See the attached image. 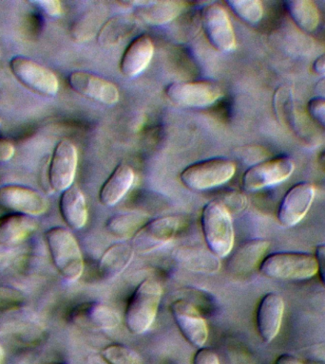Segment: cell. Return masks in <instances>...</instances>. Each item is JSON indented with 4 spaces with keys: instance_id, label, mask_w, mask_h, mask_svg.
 I'll return each instance as SVG.
<instances>
[{
    "instance_id": "6da1fadb",
    "label": "cell",
    "mask_w": 325,
    "mask_h": 364,
    "mask_svg": "<svg viewBox=\"0 0 325 364\" xmlns=\"http://www.w3.org/2000/svg\"><path fill=\"white\" fill-rule=\"evenodd\" d=\"M162 295L161 284L153 279H145L137 286L125 311L128 331L141 335L150 329L155 320Z\"/></svg>"
},
{
    "instance_id": "7a4b0ae2",
    "label": "cell",
    "mask_w": 325,
    "mask_h": 364,
    "mask_svg": "<svg viewBox=\"0 0 325 364\" xmlns=\"http://www.w3.org/2000/svg\"><path fill=\"white\" fill-rule=\"evenodd\" d=\"M201 227L205 243L213 255L218 258L230 255L235 241L232 218L218 199L207 202L202 208Z\"/></svg>"
},
{
    "instance_id": "3957f363",
    "label": "cell",
    "mask_w": 325,
    "mask_h": 364,
    "mask_svg": "<svg viewBox=\"0 0 325 364\" xmlns=\"http://www.w3.org/2000/svg\"><path fill=\"white\" fill-rule=\"evenodd\" d=\"M46 244L57 272L66 280H78L84 272L81 250L73 233L61 227H54L45 233Z\"/></svg>"
},
{
    "instance_id": "277c9868",
    "label": "cell",
    "mask_w": 325,
    "mask_h": 364,
    "mask_svg": "<svg viewBox=\"0 0 325 364\" xmlns=\"http://www.w3.org/2000/svg\"><path fill=\"white\" fill-rule=\"evenodd\" d=\"M259 270L274 280L306 281L318 273V264L315 255L311 253L281 252L265 256Z\"/></svg>"
},
{
    "instance_id": "5b68a950",
    "label": "cell",
    "mask_w": 325,
    "mask_h": 364,
    "mask_svg": "<svg viewBox=\"0 0 325 364\" xmlns=\"http://www.w3.org/2000/svg\"><path fill=\"white\" fill-rule=\"evenodd\" d=\"M236 165L227 159H210L188 165L180 173V181L188 189L205 191L221 186L233 178Z\"/></svg>"
},
{
    "instance_id": "8992f818",
    "label": "cell",
    "mask_w": 325,
    "mask_h": 364,
    "mask_svg": "<svg viewBox=\"0 0 325 364\" xmlns=\"http://www.w3.org/2000/svg\"><path fill=\"white\" fill-rule=\"evenodd\" d=\"M13 75L28 90L41 96L53 97L59 90V82L56 74L34 60L22 55L10 60Z\"/></svg>"
},
{
    "instance_id": "52a82bcc",
    "label": "cell",
    "mask_w": 325,
    "mask_h": 364,
    "mask_svg": "<svg viewBox=\"0 0 325 364\" xmlns=\"http://www.w3.org/2000/svg\"><path fill=\"white\" fill-rule=\"evenodd\" d=\"M295 170L292 159L278 156L252 165L242 176V188L247 192L264 189L282 183L289 178Z\"/></svg>"
},
{
    "instance_id": "ba28073f",
    "label": "cell",
    "mask_w": 325,
    "mask_h": 364,
    "mask_svg": "<svg viewBox=\"0 0 325 364\" xmlns=\"http://www.w3.org/2000/svg\"><path fill=\"white\" fill-rule=\"evenodd\" d=\"M165 94L170 102L179 107L202 108L218 101L222 96V91L213 82H176L165 87Z\"/></svg>"
},
{
    "instance_id": "9c48e42d",
    "label": "cell",
    "mask_w": 325,
    "mask_h": 364,
    "mask_svg": "<svg viewBox=\"0 0 325 364\" xmlns=\"http://www.w3.org/2000/svg\"><path fill=\"white\" fill-rule=\"evenodd\" d=\"M202 24L208 41L221 53L236 48V36L225 9L219 3L205 6L202 11Z\"/></svg>"
},
{
    "instance_id": "30bf717a",
    "label": "cell",
    "mask_w": 325,
    "mask_h": 364,
    "mask_svg": "<svg viewBox=\"0 0 325 364\" xmlns=\"http://www.w3.org/2000/svg\"><path fill=\"white\" fill-rule=\"evenodd\" d=\"M78 153L76 145L68 139H62L54 147L48 166V183L56 192H64L73 186L76 178Z\"/></svg>"
},
{
    "instance_id": "8fae6325",
    "label": "cell",
    "mask_w": 325,
    "mask_h": 364,
    "mask_svg": "<svg viewBox=\"0 0 325 364\" xmlns=\"http://www.w3.org/2000/svg\"><path fill=\"white\" fill-rule=\"evenodd\" d=\"M181 226L177 216H164L150 220L133 237L134 252L148 253L170 243Z\"/></svg>"
},
{
    "instance_id": "7c38bea8",
    "label": "cell",
    "mask_w": 325,
    "mask_h": 364,
    "mask_svg": "<svg viewBox=\"0 0 325 364\" xmlns=\"http://www.w3.org/2000/svg\"><path fill=\"white\" fill-rule=\"evenodd\" d=\"M0 208L33 218L46 213L48 201L33 188L8 184L0 187Z\"/></svg>"
},
{
    "instance_id": "4fadbf2b",
    "label": "cell",
    "mask_w": 325,
    "mask_h": 364,
    "mask_svg": "<svg viewBox=\"0 0 325 364\" xmlns=\"http://www.w3.org/2000/svg\"><path fill=\"white\" fill-rule=\"evenodd\" d=\"M316 196V188L309 182L294 185L282 198L278 210V220L282 226L292 228L307 215Z\"/></svg>"
},
{
    "instance_id": "5bb4252c",
    "label": "cell",
    "mask_w": 325,
    "mask_h": 364,
    "mask_svg": "<svg viewBox=\"0 0 325 364\" xmlns=\"http://www.w3.org/2000/svg\"><path fill=\"white\" fill-rule=\"evenodd\" d=\"M170 313L185 340L193 346L204 347L208 338L207 323L199 310L184 299L170 304Z\"/></svg>"
},
{
    "instance_id": "9a60e30c",
    "label": "cell",
    "mask_w": 325,
    "mask_h": 364,
    "mask_svg": "<svg viewBox=\"0 0 325 364\" xmlns=\"http://www.w3.org/2000/svg\"><path fill=\"white\" fill-rule=\"evenodd\" d=\"M71 90L100 104L113 105L118 102L120 93L116 85L88 71H73L68 76Z\"/></svg>"
},
{
    "instance_id": "2e32d148",
    "label": "cell",
    "mask_w": 325,
    "mask_h": 364,
    "mask_svg": "<svg viewBox=\"0 0 325 364\" xmlns=\"http://www.w3.org/2000/svg\"><path fill=\"white\" fill-rule=\"evenodd\" d=\"M284 314V301L276 292L265 294L257 309L256 324L259 337L269 343L278 336Z\"/></svg>"
},
{
    "instance_id": "e0dca14e",
    "label": "cell",
    "mask_w": 325,
    "mask_h": 364,
    "mask_svg": "<svg viewBox=\"0 0 325 364\" xmlns=\"http://www.w3.org/2000/svg\"><path fill=\"white\" fill-rule=\"evenodd\" d=\"M154 53V45L150 37L142 34L136 37L123 54L120 62V70L128 78H134L150 65Z\"/></svg>"
},
{
    "instance_id": "ac0fdd59",
    "label": "cell",
    "mask_w": 325,
    "mask_h": 364,
    "mask_svg": "<svg viewBox=\"0 0 325 364\" xmlns=\"http://www.w3.org/2000/svg\"><path fill=\"white\" fill-rule=\"evenodd\" d=\"M74 323L93 329L108 330L119 326L121 318L118 312L108 304L85 303L73 313Z\"/></svg>"
},
{
    "instance_id": "d6986e66",
    "label": "cell",
    "mask_w": 325,
    "mask_h": 364,
    "mask_svg": "<svg viewBox=\"0 0 325 364\" xmlns=\"http://www.w3.org/2000/svg\"><path fill=\"white\" fill-rule=\"evenodd\" d=\"M128 4L135 6L137 18L150 26L167 24L185 9L182 1H134Z\"/></svg>"
},
{
    "instance_id": "ffe728a7",
    "label": "cell",
    "mask_w": 325,
    "mask_h": 364,
    "mask_svg": "<svg viewBox=\"0 0 325 364\" xmlns=\"http://www.w3.org/2000/svg\"><path fill=\"white\" fill-rule=\"evenodd\" d=\"M270 242L265 239H253L245 242L231 256L228 269L234 274L244 275L252 272L264 260Z\"/></svg>"
},
{
    "instance_id": "44dd1931",
    "label": "cell",
    "mask_w": 325,
    "mask_h": 364,
    "mask_svg": "<svg viewBox=\"0 0 325 364\" xmlns=\"http://www.w3.org/2000/svg\"><path fill=\"white\" fill-rule=\"evenodd\" d=\"M134 171L130 165H117L99 192V201L105 207H113L130 191L134 182Z\"/></svg>"
},
{
    "instance_id": "7402d4cb",
    "label": "cell",
    "mask_w": 325,
    "mask_h": 364,
    "mask_svg": "<svg viewBox=\"0 0 325 364\" xmlns=\"http://www.w3.org/2000/svg\"><path fill=\"white\" fill-rule=\"evenodd\" d=\"M63 220L73 230H81L88 220V208L84 195L76 185L65 190L59 200Z\"/></svg>"
},
{
    "instance_id": "603a6c76",
    "label": "cell",
    "mask_w": 325,
    "mask_h": 364,
    "mask_svg": "<svg viewBox=\"0 0 325 364\" xmlns=\"http://www.w3.org/2000/svg\"><path fill=\"white\" fill-rule=\"evenodd\" d=\"M38 224L31 216L9 213L0 218V245L19 244L37 230Z\"/></svg>"
},
{
    "instance_id": "cb8c5ba5",
    "label": "cell",
    "mask_w": 325,
    "mask_h": 364,
    "mask_svg": "<svg viewBox=\"0 0 325 364\" xmlns=\"http://www.w3.org/2000/svg\"><path fill=\"white\" fill-rule=\"evenodd\" d=\"M134 250L131 245L116 243L103 253L98 262V272L104 280H110L121 274L133 260Z\"/></svg>"
},
{
    "instance_id": "d4e9b609",
    "label": "cell",
    "mask_w": 325,
    "mask_h": 364,
    "mask_svg": "<svg viewBox=\"0 0 325 364\" xmlns=\"http://www.w3.org/2000/svg\"><path fill=\"white\" fill-rule=\"evenodd\" d=\"M176 261L185 269L194 272L215 273L220 269L221 263L218 257L210 250L199 247H181L175 252Z\"/></svg>"
},
{
    "instance_id": "484cf974",
    "label": "cell",
    "mask_w": 325,
    "mask_h": 364,
    "mask_svg": "<svg viewBox=\"0 0 325 364\" xmlns=\"http://www.w3.org/2000/svg\"><path fill=\"white\" fill-rule=\"evenodd\" d=\"M148 215L142 212L120 213L108 218L107 230L116 238H133L145 223Z\"/></svg>"
},
{
    "instance_id": "4316f807",
    "label": "cell",
    "mask_w": 325,
    "mask_h": 364,
    "mask_svg": "<svg viewBox=\"0 0 325 364\" xmlns=\"http://www.w3.org/2000/svg\"><path fill=\"white\" fill-rule=\"evenodd\" d=\"M284 7L291 18L301 30L312 33L319 27L321 14L316 5L310 0H289Z\"/></svg>"
},
{
    "instance_id": "83f0119b",
    "label": "cell",
    "mask_w": 325,
    "mask_h": 364,
    "mask_svg": "<svg viewBox=\"0 0 325 364\" xmlns=\"http://www.w3.org/2000/svg\"><path fill=\"white\" fill-rule=\"evenodd\" d=\"M273 107L279 122L298 130V116L293 90L288 87H279L273 97Z\"/></svg>"
},
{
    "instance_id": "f1b7e54d",
    "label": "cell",
    "mask_w": 325,
    "mask_h": 364,
    "mask_svg": "<svg viewBox=\"0 0 325 364\" xmlns=\"http://www.w3.org/2000/svg\"><path fill=\"white\" fill-rule=\"evenodd\" d=\"M134 27H135V23L130 17H113L103 26L101 31H99L98 42L108 47L118 44L123 37L130 33Z\"/></svg>"
},
{
    "instance_id": "f546056e",
    "label": "cell",
    "mask_w": 325,
    "mask_h": 364,
    "mask_svg": "<svg viewBox=\"0 0 325 364\" xmlns=\"http://www.w3.org/2000/svg\"><path fill=\"white\" fill-rule=\"evenodd\" d=\"M100 354L107 364H144L141 355L124 344H110Z\"/></svg>"
},
{
    "instance_id": "4dcf8cb0",
    "label": "cell",
    "mask_w": 325,
    "mask_h": 364,
    "mask_svg": "<svg viewBox=\"0 0 325 364\" xmlns=\"http://www.w3.org/2000/svg\"><path fill=\"white\" fill-rule=\"evenodd\" d=\"M227 4L237 16L248 24H257L264 16V6L259 0H230Z\"/></svg>"
},
{
    "instance_id": "1f68e13d",
    "label": "cell",
    "mask_w": 325,
    "mask_h": 364,
    "mask_svg": "<svg viewBox=\"0 0 325 364\" xmlns=\"http://www.w3.org/2000/svg\"><path fill=\"white\" fill-rule=\"evenodd\" d=\"M219 201L224 205L230 215L241 213L247 207V198L241 193L231 192L222 200Z\"/></svg>"
},
{
    "instance_id": "d6a6232c",
    "label": "cell",
    "mask_w": 325,
    "mask_h": 364,
    "mask_svg": "<svg viewBox=\"0 0 325 364\" xmlns=\"http://www.w3.org/2000/svg\"><path fill=\"white\" fill-rule=\"evenodd\" d=\"M30 3L31 5L36 6L43 14H47L48 16L57 17L61 16V3L57 1V0H34V1Z\"/></svg>"
},
{
    "instance_id": "836d02e7",
    "label": "cell",
    "mask_w": 325,
    "mask_h": 364,
    "mask_svg": "<svg viewBox=\"0 0 325 364\" xmlns=\"http://www.w3.org/2000/svg\"><path fill=\"white\" fill-rule=\"evenodd\" d=\"M308 113L316 119L319 124L325 127V99L314 98L311 99L307 104Z\"/></svg>"
},
{
    "instance_id": "e575fe53",
    "label": "cell",
    "mask_w": 325,
    "mask_h": 364,
    "mask_svg": "<svg viewBox=\"0 0 325 364\" xmlns=\"http://www.w3.org/2000/svg\"><path fill=\"white\" fill-rule=\"evenodd\" d=\"M193 364H220V360L214 350L201 347L194 355Z\"/></svg>"
},
{
    "instance_id": "d590c367",
    "label": "cell",
    "mask_w": 325,
    "mask_h": 364,
    "mask_svg": "<svg viewBox=\"0 0 325 364\" xmlns=\"http://www.w3.org/2000/svg\"><path fill=\"white\" fill-rule=\"evenodd\" d=\"M315 258L318 264V272L322 284L325 287V244L319 245L316 247Z\"/></svg>"
},
{
    "instance_id": "8d00e7d4",
    "label": "cell",
    "mask_w": 325,
    "mask_h": 364,
    "mask_svg": "<svg viewBox=\"0 0 325 364\" xmlns=\"http://www.w3.org/2000/svg\"><path fill=\"white\" fill-rule=\"evenodd\" d=\"M14 148L13 142L9 139L0 138V162L10 161L14 155Z\"/></svg>"
},
{
    "instance_id": "74e56055",
    "label": "cell",
    "mask_w": 325,
    "mask_h": 364,
    "mask_svg": "<svg viewBox=\"0 0 325 364\" xmlns=\"http://www.w3.org/2000/svg\"><path fill=\"white\" fill-rule=\"evenodd\" d=\"M230 364H255L247 352L236 350L229 354Z\"/></svg>"
},
{
    "instance_id": "f35d334b",
    "label": "cell",
    "mask_w": 325,
    "mask_h": 364,
    "mask_svg": "<svg viewBox=\"0 0 325 364\" xmlns=\"http://www.w3.org/2000/svg\"><path fill=\"white\" fill-rule=\"evenodd\" d=\"M312 68L316 74L325 77V53L315 60Z\"/></svg>"
},
{
    "instance_id": "ab89813d",
    "label": "cell",
    "mask_w": 325,
    "mask_h": 364,
    "mask_svg": "<svg viewBox=\"0 0 325 364\" xmlns=\"http://www.w3.org/2000/svg\"><path fill=\"white\" fill-rule=\"evenodd\" d=\"M275 364H304L298 358L289 354H282L277 358Z\"/></svg>"
},
{
    "instance_id": "60d3db41",
    "label": "cell",
    "mask_w": 325,
    "mask_h": 364,
    "mask_svg": "<svg viewBox=\"0 0 325 364\" xmlns=\"http://www.w3.org/2000/svg\"><path fill=\"white\" fill-rule=\"evenodd\" d=\"M316 93L321 96V98L325 99V77L321 81L316 82Z\"/></svg>"
},
{
    "instance_id": "b9f144b4",
    "label": "cell",
    "mask_w": 325,
    "mask_h": 364,
    "mask_svg": "<svg viewBox=\"0 0 325 364\" xmlns=\"http://www.w3.org/2000/svg\"><path fill=\"white\" fill-rule=\"evenodd\" d=\"M319 164L321 165V169L325 172V151L319 156Z\"/></svg>"
},
{
    "instance_id": "7bdbcfd3",
    "label": "cell",
    "mask_w": 325,
    "mask_h": 364,
    "mask_svg": "<svg viewBox=\"0 0 325 364\" xmlns=\"http://www.w3.org/2000/svg\"><path fill=\"white\" fill-rule=\"evenodd\" d=\"M4 358H5L4 347H3L2 344L0 343V364H3V363H4Z\"/></svg>"
},
{
    "instance_id": "ee69618b",
    "label": "cell",
    "mask_w": 325,
    "mask_h": 364,
    "mask_svg": "<svg viewBox=\"0 0 325 364\" xmlns=\"http://www.w3.org/2000/svg\"><path fill=\"white\" fill-rule=\"evenodd\" d=\"M0 122H1V118H0Z\"/></svg>"
}]
</instances>
